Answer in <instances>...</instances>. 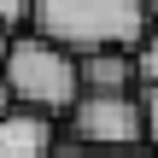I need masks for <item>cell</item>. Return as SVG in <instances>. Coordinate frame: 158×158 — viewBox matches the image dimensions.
Instances as JSON below:
<instances>
[{
    "label": "cell",
    "instance_id": "2",
    "mask_svg": "<svg viewBox=\"0 0 158 158\" xmlns=\"http://www.w3.org/2000/svg\"><path fill=\"white\" fill-rule=\"evenodd\" d=\"M0 70H6V88H12L18 106H35V111L64 117V111L82 100V59H76L70 47H59L53 35H41V29L12 35Z\"/></svg>",
    "mask_w": 158,
    "mask_h": 158
},
{
    "label": "cell",
    "instance_id": "3",
    "mask_svg": "<svg viewBox=\"0 0 158 158\" xmlns=\"http://www.w3.org/2000/svg\"><path fill=\"white\" fill-rule=\"evenodd\" d=\"M64 129L82 147H141L147 141L141 88H82V100L64 111Z\"/></svg>",
    "mask_w": 158,
    "mask_h": 158
},
{
    "label": "cell",
    "instance_id": "10",
    "mask_svg": "<svg viewBox=\"0 0 158 158\" xmlns=\"http://www.w3.org/2000/svg\"><path fill=\"white\" fill-rule=\"evenodd\" d=\"M18 100H12V88H6V70H0V111H12Z\"/></svg>",
    "mask_w": 158,
    "mask_h": 158
},
{
    "label": "cell",
    "instance_id": "1",
    "mask_svg": "<svg viewBox=\"0 0 158 158\" xmlns=\"http://www.w3.org/2000/svg\"><path fill=\"white\" fill-rule=\"evenodd\" d=\"M29 29L53 35L70 53H94V47H135L152 29L147 0H35Z\"/></svg>",
    "mask_w": 158,
    "mask_h": 158
},
{
    "label": "cell",
    "instance_id": "9",
    "mask_svg": "<svg viewBox=\"0 0 158 158\" xmlns=\"http://www.w3.org/2000/svg\"><path fill=\"white\" fill-rule=\"evenodd\" d=\"M29 12H35V0H0V23H6V29L29 23Z\"/></svg>",
    "mask_w": 158,
    "mask_h": 158
},
{
    "label": "cell",
    "instance_id": "7",
    "mask_svg": "<svg viewBox=\"0 0 158 158\" xmlns=\"http://www.w3.org/2000/svg\"><path fill=\"white\" fill-rule=\"evenodd\" d=\"M53 158H158L152 147H82V141H70V147H53Z\"/></svg>",
    "mask_w": 158,
    "mask_h": 158
},
{
    "label": "cell",
    "instance_id": "12",
    "mask_svg": "<svg viewBox=\"0 0 158 158\" xmlns=\"http://www.w3.org/2000/svg\"><path fill=\"white\" fill-rule=\"evenodd\" d=\"M147 12H152V23H158V0H147Z\"/></svg>",
    "mask_w": 158,
    "mask_h": 158
},
{
    "label": "cell",
    "instance_id": "8",
    "mask_svg": "<svg viewBox=\"0 0 158 158\" xmlns=\"http://www.w3.org/2000/svg\"><path fill=\"white\" fill-rule=\"evenodd\" d=\"M141 106H147V147L158 152V82H152V88H141Z\"/></svg>",
    "mask_w": 158,
    "mask_h": 158
},
{
    "label": "cell",
    "instance_id": "4",
    "mask_svg": "<svg viewBox=\"0 0 158 158\" xmlns=\"http://www.w3.org/2000/svg\"><path fill=\"white\" fill-rule=\"evenodd\" d=\"M53 147H59L53 111H35V106L0 111V158H53Z\"/></svg>",
    "mask_w": 158,
    "mask_h": 158
},
{
    "label": "cell",
    "instance_id": "6",
    "mask_svg": "<svg viewBox=\"0 0 158 158\" xmlns=\"http://www.w3.org/2000/svg\"><path fill=\"white\" fill-rule=\"evenodd\" d=\"M129 53H135V82H141V88H152V82H158V23L129 47Z\"/></svg>",
    "mask_w": 158,
    "mask_h": 158
},
{
    "label": "cell",
    "instance_id": "11",
    "mask_svg": "<svg viewBox=\"0 0 158 158\" xmlns=\"http://www.w3.org/2000/svg\"><path fill=\"white\" fill-rule=\"evenodd\" d=\"M6 47H12V29H6V23H0V59H6Z\"/></svg>",
    "mask_w": 158,
    "mask_h": 158
},
{
    "label": "cell",
    "instance_id": "5",
    "mask_svg": "<svg viewBox=\"0 0 158 158\" xmlns=\"http://www.w3.org/2000/svg\"><path fill=\"white\" fill-rule=\"evenodd\" d=\"M76 59H82V88H141L129 47H94V53H76Z\"/></svg>",
    "mask_w": 158,
    "mask_h": 158
}]
</instances>
